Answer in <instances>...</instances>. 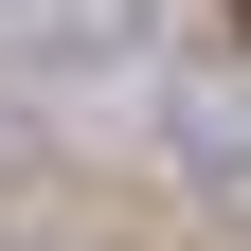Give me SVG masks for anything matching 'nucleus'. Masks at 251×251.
I'll list each match as a JSON object with an SVG mask.
<instances>
[{"label": "nucleus", "instance_id": "obj_1", "mask_svg": "<svg viewBox=\"0 0 251 251\" xmlns=\"http://www.w3.org/2000/svg\"><path fill=\"white\" fill-rule=\"evenodd\" d=\"M233 36H251V0H233Z\"/></svg>", "mask_w": 251, "mask_h": 251}]
</instances>
